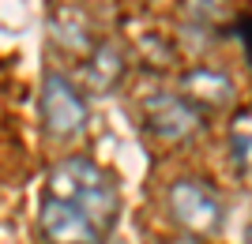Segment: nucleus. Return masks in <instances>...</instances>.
Listing matches in <instances>:
<instances>
[{"instance_id": "6", "label": "nucleus", "mask_w": 252, "mask_h": 244, "mask_svg": "<svg viewBox=\"0 0 252 244\" xmlns=\"http://www.w3.org/2000/svg\"><path fill=\"white\" fill-rule=\"evenodd\" d=\"M181 98L189 102L192 109H222L233 102V79L230 75L215 72V68H192V72L181 75Z\"/></svg>"}, {"instance_id": "10", "label": "nucleus", "mask_w": 252, "mask_h": 244, "mask_svg": "<svg viewBox=\"0 0 252 244\" xmlns=\"http://www.w3.org/2000/svg\"><path fill=\"white\" fill-rule=\"evenodd\" d=\"M230 4L233 0H185V11H189L196 23H203V27H215V23H222L233 11Z\"/></svg>"}, {"instance_id": "4", "label": "nucleus", "mask_w": 252, "mask_h": 244, "mask_svg": "<svg viewBox=\"0 0 252 244\" xmlns=\"http://www.w3.org/2000/svg\"><path fill=\"white\" fill-rule=\"evenodd\" d=\"M143 124L166 143H185L203 128V113L192 109L181 94H155L143 106Z\"/></svg>"}, {"instance_id": "7", "label": "nucleus", "mask_w": 252, "mask_h": 244, "mask_svg": "<svg viewBox=\"0 0 252 244\" xmlns=\"http://www.w3.org/2000/svg\"><path fill=\"white\" fill-rule=\"evenodd\" d=\"M125 53L117 49L113 42H102L91 49V56H87L83 64V75H87V86L94 90V94H109L121 79H125Z\"/></svg>"}, {"instance_id": "8", "label": "nucleus", "mask_w": 252, "mask_h": 244, "mask_svg": "<svg viewBox=\"0 0 252 244\" xmlns=\"http://www.w3.org/2000/svg\"><path fill=\"white\" fill-rule=\"evenodd\" d=\"M53 38H57L64 49H75V53L94 49V45H91V23L72 8H64L61 15H53Z\"/></svg>"}, {"instance_id": "3", "label": "nucleus", "mask_w": 252, "mask_h": 244, "mask_svg": "<svg viewBox=\"0 0 252 244\" xmlns=\"http://www.w3.org/2000/svg\"><path fill=\"white\" fill-rule=\"evenodd\" d=\"M169 211L181 229L196 237H211L222 225V199L215 195V188H207L196 177H181L169 184Z\"/></svg>"}, {"instance_id": "1", "label": "nucleus", "mask_w": 252, "mask_h": 244, "mask_svg": "<svg viewBox=\"0 0 252 244\" xmlns=\"http://www.w3.org/2000/svg\"><path fill=\"white\" fill-rule=\"evenodd\" d=\"M49 199L72 203L75 211L87 214V222L94 225L98 233H109L117 225V211H121V191L117 181L91 158H64L57 162V169L49 173Z\"/></svg>"}, {"instance_id": "5", "label": "nucleus", "mask_w": 252, "mask_h": 244, "mask_svg": "<svg viewBox=\"0 0 252 244\" xmlns=\"http://www.w3.org/2000/svg\"><path fill=\"white\" fill-rule=\"evenodd\" d=\"M38 225H42V237H45L49 244H102V241H105L94 225L87 222L83 211H75L72 203L49 199V195H42V207H38Z\"/></svg>"}, {"instance_id": "9", "label": "nucleus", "mask_w": 252, "mask_h": 244, "mask_svg": "<svg viewBox=\"0 0 252 244\" xmlns=\"http://www.w3.org/2000/svg\"><path fill=\"white\" fill-rule=\"evenodd\" d=\"M249 124H252V113L241 106L230 120V158L241 177H249V150H252V128Z\"/></svg>"}, {"instance_id": "2", "label": "nucleus", "mask_w": 252, "mask_h": 244, "mask_svg": "<svg viewBox=\"0 0 252 244\" xmlns=\"http://www.w3.org/2000/svg\"><path fill=\"white\" fill-rule=\"evenodd\" d=\"M91 117V106H87L83 90L61 72H49L42 79V124L45 136L64 143V139H75L87 128Z\"/></svg>"}]
</instances>
